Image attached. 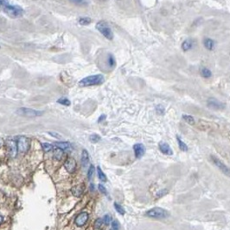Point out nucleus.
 <instances>
[{
	"label": "nucleus",
	"instance_id": "nucleus-1",
	"mask_svg": "<svg viewBox=\"0 0 230 230\" xmlns=\"http://www.w3.org/2000/svg\"><path fill=\"white\" fill-rule=\"evenodd\" d=\"M105 78L102 75L98 74L90 76L85 77L84 79L79 81V85L81 87H91V86H98L104 83Z\"/></svg>",
	"mask_w": 230,
	"mask_h": 230
},
{
	"label": "nucleus",
	"instance_id": "nucleus-2",
	"mask_svg": "<svg viewBox=\"0 0 230 230\" xmlns=\"http://www.w3.org/2000/svg\"><path fill=\"white\" fill-rule=\"evenodd\" d=\"M3 11L5 14H7L9 17H13V18L20 17L24 13V11L22 7L18 6V5H11L10 4L6 5L3 8Z\"/></svg>",
	"mask_w": 230,
	"mask_h": 230
},
{
	"label": "nucleus",
	"instance_id": "nucleus-3",
	"mask_svg": "<svg viewBox=\"0 0 230 230\" xmlns=\"http://www.w3.org/2000/svg\"><path fill=\"white\" fill-rule=\"evenodd\" d=\"M96 29L98 30L104 35L105 37L108 40H112L113 39V32L110 28L109 24L105 21L98 22L96 24Z\"/></svg>",
	"mask_w": 230,
	"mask_h": 230
},
{
	"label": "nucleus",
	"instance_id": "nucleus-4",
	"mask_svg": "<svg viewBox=\"0 0 230 230\" xmlns=\"http://www.w3.org/2000/svg\"><path fill=\"white\" fill-rule=\"evenodd\" d=\"M148 217H151V218H156V219H164V218H167L169 216V212L167 210H165L164 209H162V208H153V209H151L150 210H148L146 213Z\"/></svg>",
	"mask_w": 230,
	"mask_h": 230
},
{
	"label": "nucleus",
	"instance_id": "nucleus-5",
	"mask_svg": "<svg viewBox=\"0 0 230 230\" xmlns=\"http://www.w3.org/2000/svg\"><path fill=\"white\" fill-rule=\"evenodd\" d=\"M17 113L20 116L23 117H28V118H34L37 117L43 114V112L37 111L35 109H31V108H26V107H21L19 109H17Z\"/></svg>",
	"mask_w": 230,
	"mask_h": 230
},
{
	"label": "nucleus",
	"instance_id": "nucleus-6",
	"mask_svg": "<svg viewBox=\"0 0 230 230\" xmlns=\"http://www.w3.org/2000/svg\"><path fill=\"white\" fill-rule=\"evenodd\" d=\"M211 160L213 161V163L216 164V167L218 168V169L222 172L223 174H225L227 176L230 177V168L228 167V166L223 163L222 161L220 160L217 157L214 156V155L211 156Z\"/></svg>",
	"mask_w": 230,
	"mask_h": 230
},
{
	"label": "nucleus",
	"instance_id": "nucleus-7",
	"mask_svg": "<svg viewBox=\"0 0 230 230\" xmlns=\"http://www.w3.org/2000/svg\"><path fill=\"white\" fill-rule=\"evenodd\" d=\"M207 105H208V107H209L210 109H213V110H223L226 107L225 103H223L215 98H209L208 100Z\"/></svg>",
	"mask_w": 230,
	"mask_h": 230
},
{
	"label": "nucleus",
	"instance_id": "nucleus-8",
	"mask_svg": "<svg viewBox=\"0 0 230 230\" xmlns=\"http://www.w3.org/2000/svg\"><path fill=\"white\" fill-rule=\"evenodd\" d=\"M17 150L22 153L26 152L29 147V140L26 137H20L17 140Z\"/></svg>",
	"mask_w": 230,
	"mask_h": 230
},
{
	"label": "nucleus",
	"instance_id": "nucleus-9",
	"mask_svg": "<svg viewBox=\"0 0 230 230\" xmlns=\"http://www.w3.org/2000/svg\"><path fill=\"white\" fill-rule=\"evenodd\" d=\"M6 146L8 148V152L11 157L15 158L17 153V143L14 140H7L6 141Z\"/></svg>",
	"mask_w": 230,
	"mask_h": 230
},
{
	"label": "nucleus",
	"instance_id": "nucleus-10",
	"mask_svg": "<svg viewBox=\"0 0 230 230\" xmlns=\"http://www.w3.org/2000/svg\"><path fill=\"white\" fill-rule=\"evenodd\" d=\"M64 167L66 170L69 173H74L76 169V162L73 158H68L65 163H64Z\"/></svg>",
	"mask_w": 230,
	"mask_h": 230
},
{
	"label": "nucleus",
	"instance_id": "nucleus-11",
	"mask_svg": "<svg viewBox=\"0 0 230 230\" xmlns=\"http://www.w3.org/2000/svg\"><path fill=\"white\" fill-rule=\"evenodd\" d=\"M134 153L137 158H141L146 153V147L143 144H136L133 146Z\"/></svg>",
	"mask_w": 230,
	"mask_h": 230
},
{
	"label": "nucleus",
	"instance_id": "nucleus-12",
	"mask_svg": "<svg viewBox=\"0 0 230 230\" xmlns=\"http://www.w3.org/2000/svg\"><path fill=\"white\" fill-rule=\"evenodd\" d=\"M87 219H88V214L87 212H82L80 215H78L75 218V224L78 227H81L87 222Z\"/></svg>",
	"mask_w": 230,
	"mask_h": 230
},
{
	"label": "nucleus",
	"instance_id": "nucleus-13",
	"mask_svg": "<svg viewBox=\"0 0 230 230\" xmlns=\"http://www.w3.org/2000/svg\"><path fill=\"white\" fill-rule=\"evenodd\" d=\"M159 150H160L162 153L165 154V155H172L173 154L171 148L165 142H160L159 143Z\"/></svg>",
	"mask_w": 230,
	"mask_h": 230
},
{
	"label": "nucleus",
	"instance_id": "nucleus-14",
	"mask_svg": "<svg viewBox=\"0 0 230 230\" xmlns=\"http://www.w3.org/2000/svg\"><path fill=\"white\" fill-rule=\"evenodd\" d=\"M203 45L205 47V49L208 50H213L216 47V41L212 38L207 37L203 40Z\"/></svg>",
	"mask_w": 230,
	"mask_h": 230
},
{
	"label": "nucleus",
	"instance_id": "nucleus-15",
	"mask_svg": "<svg viewBox=\"0 0 230 230\" xmlns=\"http://www.w3.org/2000/svg\"><path fill=\"white\" fill-rule=\"evenodd\" d=\"M193 47H194V42H193V40H191V39L184 40L181 45L182 49L184 52H187L189 50L192 49H193Z\"/></svg>",
	"mask_w": 230,
	"mask_h": 230
},
{
	"label": "nucleus",
	"instance_id": "nucleus-16",
	"mask_svg": "<svg viewBox=\"0 0 230 230\" xmlns=\"http://www.w3.org/2000/svg\"><path fill=\"white\" fill-rule=\"evenodd\" d=\"M84 191V184H79L71 189V192L75 196H80L83 193Z\"/></svg>",
	"mask_w": 230,
	"mask_h": 230
},
{
	"label": "nucleus",
	"instance_id": "nucleus-17",
	"mask_svg": "<svg viewBox=\"0 0 230 230\" xmlns=\"http://www.w3.org/2000/svg\"><path fill=\"white\" fill-rule=\"evenodd\" d=\"M89 163V157H88V153L86 150L82 151V154H81V164L83 165V167H87Z\"/></svg>",
	"mask_w": 230,
	"mask_h": 230
},
{
	"label": "nucleus",
	"instance_id": "nucleus-18",
	"mask_svg": "<svg viewBox=\"0 0 230 230\" xmlns=\"http://www.w3.org/2000/svg\"><path fill=\"white\" fill-rule=\"evenodd\" d=\"M200 75H202V77L203 78H206V79H208V78H210V77L212 76V72H211V70L208 69V68H205V67H202L200 69Z\"/></svg>",
	"mask_w": 230,
	"mask_h": 230
},
{
	"label": "nucleus",
	"instance_id": "nucleus-19",
	"mask_svg": "<svg viewBox=\"0 0 230 230\" xmlns=\"http://www.w3.org/2000/svg\"><path fill=\"white\" fill-rule=\"evenodd\" d=\"M56 146L59 149H62L63 151L64 150H68L70 147V144L68 142H56L55 143Z\"/></svg>",
	"mask_w": 230,
	"mask_h": 230
},
{
	"label": "nucleus",
	"instance_id": "nucleus-20",
	"mask_svg": "<svg viewBox=\"0 0 230 230\" xmlns=\"http://www.w3.org/2000/svg\"><path fill=\"white\" fill-rule=\"evenodd\" d=\"M107 63H108V66L111 68V69H113L116 65V60H115V57L113 56L112 54H109L108 56H107Z\"/></svg>",
	"mask_w": 230,
	"mask_h": 230
},
{
	"label": "nucleus",
	"instance_id": "nucleus-21",
	"mask_svg": "<svg viewBox=\"0 0 230 230\" xmlns=\"http://www.w3.org/2000/svg\"><path fill=\"white\" fill-rule=\"evenodd\" d=\"M176 140H177V142H178V146H179V148H180V150L182 151V152H187L189 150L188 146H187V145L182 141V140L178 137V136H176Z\"/></svg>",
	"mask_w": 230,
	"mask_h": 230
},
{
	"label": "nucleus",
	"instance_id": "nucleus-22",
	"mask_svg": "<svg viewBox=\"0 0 230 230\" xmlns=\"http://www.w3.org/2000/svg\"><path fill=\"white\" fill-rule=\"evenodd\" d=\"M182 119L183 120L188 123L189 125H194L195 124V119L191 116V115H187V114H183L182 115Z\"/></svg>",
	"mask_w": 230,
	"mask_h": 230
},
{
	"label": "nucleus",
	"instance_id": "nucleus-23",
	"mask_svg": "<svg viewBox=\"0 0 230 230\" xmlns=\"http://www.w3.org/2000/svg\"><path fill=\"white\" fill-rule=\"evenodd\" d=\"M97 173L98 177H99V179H100V181L106 182V175L104 174V172L101 170V169H100V166H98L97 167Z\"/></svg>",
	"mask_w": 230,
	"mask_h": 230
},
{
	"label": "nucleus",
	"instance_id": "nucleus-24",
	"mask_svg": "<svg viewBox=\"0 0 230 230\" xmlns=\"http://www.w3.org/2000/svg\"><path fill=\"white\" fill-rule=\"evenodd\" d=\"M63 152L62 149H59V148H56L55 150V153H54V158H56V160H61L62 158H63Z\"/></svg>",
	"mask_w": 230,
	"mask_h": 230
},
{
	"label": "nucleus",
	"instance_id": "nucleus-25",
	"mask_svg": "<svg viewBox=\"0 0 230 230\" xmlns=\"http://www.w3.org/2000/svg\"><path fill=\"white\" fill-rule=\"evenodd\" d=\"M57 103L63 105V106H69L71 104L70 100L69 99H67V98H60L59 100H57Z\"/></svg>",
	"mask_w": 230,
	"mask_h": 230
},
{
	"label": "nucleus",
	"instance_id": "nucleus-26",
	"mask_svg": "<svg viewBox=\"0 0 230 230\" xmlns=\"http://www.w3.org/2000/svg\"><path fill=\"white\" fill-rule=\"evenodd\" d=\"M114 208L116 209V211H117L119 214H120V215L124 216V215L126 214V211H125V209H123V207H122L121 205L118 204V203H116V202L114 203Z\"/></svg>",
	"mask_w": 230,
	"mask_h": 230
},
{
	"label": "nucleus",
	"instance_id": "nucleus-27",
	"mask_svg": "<svg viewBox=\"0 0 230 230\" xmlns=\"http://www.w3.org/2000/svg\"><path fill=\"white\" fill-rule=\"evenodd\" d=\"M79 23L81 25H88L91 23V19L89 17H81L79 19Z\"/></svg>",
	"mask_w": 230,
	"mask_h": 230
},
{
	"label": "nucleus",
	"instance_id": "nucleus-28",
	"mask_svg": "<svg viewBox=\"0 0 230 230\" xmlns=\"http://www.w3.org/2000/svg\"><path fill=\"white\" fill-rule=\"evenodd\" d=\"M70 2H72L73 4L77 5H87L88 4L87 0H69Z\"/></svg>",
	"mask_w": 230,
	"mask_h": 230
},
{
	"label": "nucleus",
	"instance_id": "nucleus-29",
	"mask_svg": "<svg viewBox=\"0 0 230 230\" xmlns=\"http://www.w3.org/2000/svg\"><path fill=\"white\" fill-rule=\"evenodd\" d=\"M42 150L45 152H50L51 150H52V146L50 145V144H48V143H43L42 144Z\"/></svg>",
	"mask_w": 230,
	"mask_h": 230
},
{
	"label": "nucleus",
	"instance_id": "nucleus-30",
	"mask_svg": "<svg viewBox=\"0 0 230 230\" xmlns=\"http://www.w3.org/2000/svg\"><path fill=\"white\" fill-rule=\"evenodd\" d=\"M89 140L92 143H97L100 140V137L98 134H92L89 138Z\"/></svg>",
	"mask_w": 230,
	"mask_h": 230
},
{
	"label": "nucleus",
	"instance_id": "nucleus-31",
	"mask_svg": "<svg viewBox=\"0 0 230 230\" xmlns=\"http://www.w3.org/2000/svg\"><path fill=\"white\" fill-rule=\"evenodd\" d=\"M156 111H157V112H158L159 115H163V114L164 113L165 109H164V107L162 105H158V106H156Z\"/></svg>",
	"mask_w": 230,
	"mask_h": 230
},
{
	"label": "nucleus",
	"instance_id": "nucleus-32",
	"mask_svg": "<svg viewBox=\"0 0 230 230\" xmlns=\"http://www.w3.org/2000/svg\"><path fill=\"white\" fill-rule=\"evenodd\" d=\"M103 222L106 225H109L112 222V218L111 216H109V215H106L104 216V218H103Z\"/></svg>",
	"mask_w": 230,
	"mask_h": 230
},
{
	"label": "nucleus",
	"instance_id": "nucleus-33",
	"mask_svg": "<svg viewBox=\"0 0 230 230\" xmlns=\"http://www.w3.org/2000/svg\"><path fill=\"white\" fill-rule=\"evenodd\" d=\"M94 165H90L89 170H88V172H87V176H88L89 179L92 178V176L94 175Z\"/></svg>",
	"mask_w": 230,
	"mask_h": 230
},
{
	"label": "nucleus",
	"instance_id": "nucleus-34",
	"mask_svg": "<svg viewBox=\"0 0 230 230\" xmlns=\"http://www.w3.org/2000/svg\"><path fill=\"white\" fill-rule=\"evenodd\" d=\"M119 222L117 221H114L112 223V230H119Z\"/></svg>",
	"mask_w": 230,
	"mask_h": 230
},
{
	"label": "nucleus",
	"instance_id": "nucleus-35",
	"mask_svg": "<svg viewBox=\"0 0 230 230\" xmlns=\"http://www.w3.org/2000/svg\"><path fill=\"white\" fill-rule=\"evenodd\" d=\"M102 223H103V220H102V219H100V218L97 219V220L95 221V228H100L101 227Z\"/></svg>",
	"mask_w": 230,
	"mask_h": 230
},
{
	"label": "nucleus",
	"instance_id": "nucleus-36",
	"mask_svg": "<svg viewBox=\"0 0 230 230\" xmlns=\"http://www.w3.org/2000/svg\"><path fill=\"white\" fill-rule=\"evenodd\" d=\"M99 190H100L101 193H103L104 195H107V191H106V188H105L102 184H100V185H99Z\"/></svg>",
	"mask_w": 230,
	"mask_h": 230
},
{
	"label": "nucleus",
	"instance_id": "nucleus-37",
	"mask_svg": "<svg viewBox=\"0 0 230 230\" xmlns=\"http://www.w3.org/2000/svg\"><path fill=\"white\" fill-rule=\"evenodd\" d=\"M9 4L8 0H0V8H4Z\"/></svg>",
	"mask_w": 230,
	"mask_h": 230
},
{
	"label": "nucleus",
	"instance_id": "nucleus-38",
	"mask_svg": "<svg viewBox=\"0 0 230 230\" xmlns=\"http://www.w3.org/2000/svg\"><path fill=\"white\" fill-rule=\"evenodd\" d=\"M105 119H106V115H105V114H102V115L99 118V119H98V122L100 123V122H101L102 120H104Z\"/></svg>",
	"mask_w": 230,
	"mask_h": 230
},
{
	"label": "nucleus",
	"instance_id": "nucleus-39",
	"mask_svg": "<svg viewBox=\"0 0 230 230\" xmlns=\"http://www.w3.org/2000/svg\"><path fill=\"white\" fill-rule=\"evenodd\" d=\"M49 134H50V135H52V136H54V137H56V138H58V139H60V138H61V137H60L59 135H57V134H56V133L54 134V133H49Z\"/></svg>",
	"mask_w": 230,
	"mask_h": 230
},
{
	"label": "nucleus",
	"instance_id": "nucleus-40",
	"mask_svg": "<svg viewBox=\"0 0 230 230\" xmlns=\"http://www.w3.org/2000/svg\"><path fill=\"white\" fill-rule=\"evenodd\" d=\"M4 221V218H3V216H0V223H2V222Z\"/></svg>",
	"mask_w": 230,
	"mask_h": 230
}]
</instances>
